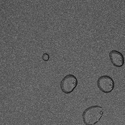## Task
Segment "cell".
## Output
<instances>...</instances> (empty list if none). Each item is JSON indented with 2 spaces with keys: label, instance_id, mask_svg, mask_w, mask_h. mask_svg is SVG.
Wrapping results in <instances>:
<instances>
[{
  "label": "cell",
  "instance_id": "cell-1",
  "mask_svg": "<svg viewBox=\"0 0 125 125\" xmlns=\"http://www.w3.org/2000/svg\"><path fill=\"white\" fill-rule=\"evenodd\" d=\"M104 112L103 108L94 105L87 108L82 113V119L86 125H95L101 119Z\"/></svg>",
  "mask_w": 125,
  "mask_h": 125
},
{
  "label": "cell",
  "instance_id": "cell-2",
  "mask_svg": "<svg viewBox=\"0 0 125 125\" xmlns=\"http://www.w3.org/2000/svg\"><path fill=\"white\" fill-rule=\"evenodd\" d=\"M78 80L72 74H69L65 76L61 82V88L62 92L69 94L72 93L78 86Z\"/></svg>",
  "mask_w": 125,
  "mask_h": 125
},
{
  "label": "cell",
  "instance_id": "cell-3",
  "mask_svg": "<svg viewBox=\"0 0 125 125\" xmlns=\"http://www.w3.org/2000/svg\"><path fill=\"white\" fill-rule=\"evenodd\" d=\"M97 86L101 91L104 93H110L115 88V82L112 78L108 75H103L97 80Z\"/></svg>",
  "mask_w": 125,
  "mask_h": 125
},
{
  "label": "cell",
  "instance_id": "cell-4",
  "mask_svg": "<svg viewBox=\"0 0 125 125\" xmlns=\"http://www.w3.org/2000/svg\"><path fill=\"white\" fill-rule=\"evenodd\" d=\"M110 59L112 64L117 67H121L125 63L124 57L121 52L112 50L110 52Z\"/></svg>",
  "mask_w": 125,
  "mask_h": 125
},
{
  "label": "cell",
  "instance_id": "cell-5",
  "mask_svg": "<svg viewBox=\"0 0 125 125\" xmlns=\"http://www.w3.org/2000/svg\"><path fill=\"white\" fill-rule=\"evenodd\" d=\"M42 59L44 61H48L49 59V56L47 53H44L42 56Z\"/></svg>",
  "mask_w": 125,
  "mask_h": 125
}]
</instances>
